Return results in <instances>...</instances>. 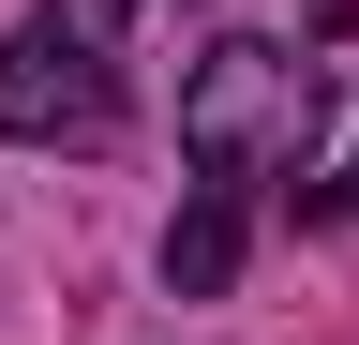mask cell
<instances>
[{
  "instance_id": "1",
  "label": "cell",
  "mask_w": 359,
  "mask_h": 345,
  "mask_svg": "<svg viewBox=\"0 0 359 345\" xmlns=\"http://www.w3.org/2000/svg\"><path fill=\"white\" fill-rule=\"evenodd\" d=\"M314 120H330V75L299 46H255V30H224V46L180 75V165H195V195L255 210V181H285L314 150Z\"/></svg>"
},
{
  "instance_id": "2",
  "label": "cell",
  "mask_w": 359,
  "mask_h": 345,
  "mask_svg": "<svg viewBox=\"0 0 359 345\" xmlns=\"http://www.w3.org/2000/svg\"><path fill=\"white\" fill-rule=\"evenodd\" d=\"M120 46H135V0H30L15 46H0V136L105 150L120 136Z\"/></svg>"
},
{
  "instance_id": "3",
  "label": "cell",
  "mask_w": 359,
  "mask_h": 345,
  "mask_svg": "<svg viewBox=\"0 0 359 345\" xmlns=\"http://www.w3.org/2000/svg\"><path fill=\"white\" fill-rule=\"evenodd\" d=\"M224 271H240V195H195V210L165 226V285H180V300H210Z\"/></svg>"
},
{
  "instance_id": "4",
  "label": "cell",
  "mask_w": 359,
  "mask_h": 345,
  "mask_svg": "<svg viewBox=\"0 0 359 345\" xmlns=\"http://www.w3.org/2000/svg\"><path fill=\"white\" fill-rule=\"evenodd\" d=\"M344 195H359V181H344Z\"/></svg>"
}]
</instances>
